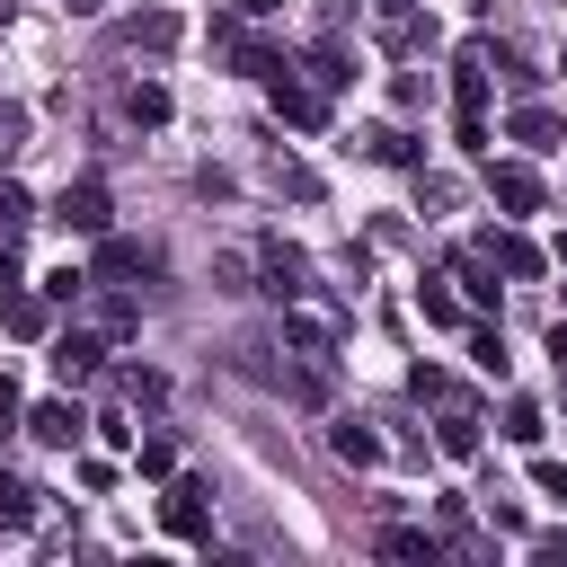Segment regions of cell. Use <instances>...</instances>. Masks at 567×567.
Wrapping results in <instances>:
<instances>
[{
	"instance_id": "32",
	"label": "cell",
	"mask_w": 567,
	"mask_h": 567,
	"mask_svg": "<svg viewBox=\"0 0 567 567\" xmlns=\"http://www.w3.org/2000/svg\"><path fill=\"white\" fill-rule=\"evenodd\" d=\"M18 142H27V106H9V97H0V159H9Z\"/></svg>"
},
{
	"instance_id": "3",
	"label": "cell",
	"mask_w": 567,
	"mask_h": 567,
	"mask_svg": "<svg viewBox=\"0 0 567 567\" xmlns=\"http://www.w3.org/2000/svg\"><path fill=\"white\" fill-rule=\"evenodd\" d=\"M487 204H496L505 221H523V213H540V204H549V186H540V168H532V159H487Z\"/></svg>"
},
{
	"instance_id": "29",
	"label": "cell",
	"mask_w": 567,
	"mask_h": 567,
	"mask_svg": "<svg viewBox=\"0 0 567 567\" xmlns=\"http://www.w3.org/2000/svg\"><path fill=\"white\" fill-rule=\"evenodd\" d=\"M80 292H89V266H53L44 275V301H80Z\"/></svg>"
},
{
	"instance_id": "28",
	"label": "cell",
	"mask_w": 567,
	"mask_h": 567,
	"mask_svg": "<svg viewBox=\"0 0 567 567\" xmlns=\"http://www.w3.org/2000/svg\"><path fill=\"white\" fill-rule=\"evenodd\" d=\"M266 177H275V186H284V195H319V177H310V168H301V159H284V151H275V168H266Z\"/></svg>"
},
{
	"instance_id": "38",
	"label": "cell",
	"mask_w": 567,
	"mask_h": 567,
	"mask_svg": "<svg viewBox=\"0 0 567 567\" xmlns=\"http://www.w3.org/2000/svg\"><path fill=\"white\" fill-rule=\"evenodd\" d=\"M62 9H97V0H62Z\"/></svg>"
},
{
	"instance_id": "5",
	"label": "cell",
	"mask_w": 567,
	"mask_h": 567,
	"mask_svg": "<svg viewBox=\"0 0 567 567\" xmlns=\"http://www.w3.org/2000/svg\"><path fill=\"white\" fill-rule=\"evenodd\" d=\"M159 523H168L177 540H213V487H204V478H168Z\"/></svg>"
},
{
	"instance_id": "14",
	"label": "cell",
	"mask_w": 567,
	"mask_h": 567,
	"mask_svg": "<svg viewBox=\"0 0 567 567\" xmlns=\"http://www.w3.org/2000/svg\"><path fill=\"white\" fill-rule=\"evenodd\" d=\"M284 346H301L310 363H328V354H337V328H328L319 310H301V301H292V310H284Z\"/></svg>"
},
{
	"instance_id": "23",
	"label": "cell",
	"mask_w": 567,
	"mask_h": 567,
	"mask_svg": "<svg viewBox=\"0 0 567 567\" xmlns=\"http://www.w3.org/2000/svg\"><path fill=\"white\" fill-rule=\"evenodd\" d=\"M0 523H9V532H27V523H35V487H27V478H9V470H0Z\"/></svg>"
},
{
	"instance_id": "33",
	"label": "cell",
	"mask_w": 567,
	"mask_h": 567,
	"mask_svg": "<svg viewBox=\"0 0 567 567\" xmlns=\"http://www.w3.org/2000/svg\"><path fill=\"white\" fill-rule=\"evenodd\" d=\"M9 425H27V399H18V381L0 372V434H9Z\"/></svg>"
},
{
	"instance_id": "35",
	"label": "cell",
	"mask_w": 567,
	"mask_h": 567,
	"mask_svg": "<svg viewBox=\"0 0 567 567\" xmlns=\"http://www.w3.org/2000/svg\"><path fill=\"white\" fill-rule=\"evenodd\" d=\"M549 363H558V372H567V319H558V328H549Z\"/></svg>"
},
{
	"instance_id": "24",
	"label": "cell",
	"mask_w": 567,
	"mask_h": 567,
	"mask_svg": "<svg viewBox=\"0 0 567 567\" xmlns=\"http://www.w3.org/2000/svg\"><path fill=\"white\" fill-rule=\"evenodd\" d=\"M133 470H142V478H177V452H168V434H142V443H133Z\"/></svg>"
},
{
	"instance_id": "27",
	"label": "cell",
	"mask_w": 567,
	"mask_h": 567,
	"mask_svg": "<svg viewBox=\"0 0 567 567\" xmlns=\"http://www.w3.org/2000/svg\"><path fill=\"white\" fill-rule=\"evenodd\" d=\"M470 363H478L487 381H505V337H496V328H478V337H470Z\"/></svg>"
},
{
	"instance_id": "15",
	"label": "cell",
	"mask_w": 567,
	"mask_h": 567,
	"mask_svg": "<svg viewBox=\"0 0 567 567\" xmlns=\"http://www.w3.org/2000/svg\"><path fill=\"white\" fill-rule=\"evenodd\" d=\"M328 452L354 461V470H372V461H381V434H372L363 416H337V425H328Z\"/></svg>"
},
{
	"instance_id": "37",
	"label": "cell",
	"mask_w": 567,
	"mask_h": 567,
	"mask_svg": "<svg viewBox=\"0 0 567 567\" xmlns=\"http://www.w3.org/2000/svg\"><path fill=\"white\" fill-rule=\"evenodd\" d=\"M549 257H558V266H567V239H558V248H549Z\"/></svg>"
},
{
	"instance_id": "26",
	"label": "cell",
	"mask_w": 567,
	"mask_h": 567,
	"mask_svg": "<svg viewBox=\"0 0 567 567\" xmlns=\"http://www.w3.org/2000/svg\"><path fill=\"white\" fill-rule=\"evenodd\" d=\"M124 44H151V53H159V44H177V18H168V9H151V18H133V27H124Z\"/></svg>"
},
{
	"instance_id": "16",
	"label": "cell",
	"mask_w": 567,
	"mask_h": 567,
	"mask_svg": "<svg viewBox=\"0 0 567 567\" xmlns=\"http://www.w3.org/2000/svg\"><path fill=\"white\" fill-rule=\"evenodd\" d=\"M301 80H310L319 97H337V89L354 80V62H346V44H310V62H301Z\"/></svg>"
},
{
	"instance_id": "10",
	"label": "cell",
	"mask_w": 567,
	"mask_h": 567,
	"mask_svg": "<svg viewBox=\"0 0 567 567\" xmlns=\"http://www.w3.org/2000/svg\"><path fill=\"white\" fill-rule=\"evenodd\" d=\"M27 434H35L44 452H71V443L89 434V416H80L71 399H35V408H27Z\"/></svg>"
},
{
	"instance_id": "21",
	"label": "cell",
	"mask_w": 567,
	"mask_h": 567,
	"mask_svg": "<svg viewBox=\"0 0 567 567\" xmlns=\"http://www.w3.org/2000/svg\"><path fill=\"white\" fill-rule=\"evenodd\" d=\"M381 549H390V558H425V567L443 558V540H434V532H416V523H390V532H381Z\"/></svg>"
},
{
	"instance_id": "2",
	"label": "cell",
	"mask_w": 567,
	"mask_h": 567,
	"mask_svg": "<svg viewBox=\"0 0 567 567\" xmlns=\"http://www.w3.org/2000/svg\"><path fill=\"white\" fill-rule=\"evenodd\" d=\"M44 221H62L71 239H106V230H115V204H106V186H97V177H71V186L44 204Z\"/></svg>"
},
{
	"instance_id": "13",
	"label": "cell",
	"mask_w": 567,
	"mask_h": 567,
	"mask_svg": "<svg viewBox=\"0 0 567 567\" xmlns=\"http://www.w3.org/2000/svg\"><path fill=\"white\" fill-rule=\"evenodd\" d=\"M487 248H496V266H505L514 284H540V275H549V257H540L523 230H487Z\"/></svg>"
},
{
	"instance_id": "9",
	"label": "cell",
	"mask_w": 567,
	"mask_h": 567,
	"mask_svg": "<svg viewBox=\"0 0 567 567\" xmlns=\"http://www.w3.org/2000/svg\"><path fill=\"white\" fill-rule=\"evenodd\" d=\"M257 275H266V292H275V301H301V275H310V257H301L292 239H257Z\"/></svg>"
},
{
	"instance_id": "7",
	"label": "cell",
	"mask_w": 567,
	"mask_h": 567,
	"mask_svg": "<svg viewBox=\"0 0 567 567\" xmlns=\"http://www.w3.org/2000/svg\"><path fill=\"white\" fill-rule=\"evenodd\" d=\"M452 284H461V301H470V310H496V248H487V239L452 248Z\"/></svg>"
},
{
	"instance_id": "36",
	"label": "cell",
	"mask_w": 567,
	"mask_h": 567,
	"mask_svg": "<svg viewBox=\"0 0 567 567\" xmlns=\"http://www.w3.org/2000/svg\"><path fill=\"white\" fill-rule=\"evenodd\" d=\"M230 9H239V18H275L284 0H230Z\"/></svg>"
},
{
	"instance_id": "31",
	"label": "cell",
	"mask_w": 567,
	"mask_h": 567,
	"mask_svg": "<svg viewBox=\"0 0 567 567\" xmlns=\"http://www.w3.org/2000/svg\"><path fill=\"white\" fill-rule=\"evenodd\" d=\"M532 487H540L549 505H567V461H532Z\"/></svg>"
},
{
	"instance_id": "30",
	"label": "cell",
	"mask_w": 567,
	"mask_h": 567,
	"mask_svg": "<svg viewBox=\"0 0 567 567\" xmlns=\"http://www.w3.org/2000/svg\"><path fill=\"white\" fill-rule=\"evenodd\" d=\"M124 399H133V408H159L168 381H159V372H124Z\"/></svg>"
},
{
	"instance_id": "19",
	"label": "cell",
	"mask_w": 567,
	"mask_h": 567,
	"mask_svg": "<svg viewBox=\"0 0 567 567\" xmlns=\"http://www.w3.org/2000/svg\"><path fill=\"white\" fill-rule=\"evenodd\" d=\"M124 115H133L142 133H151V124H168V89H159V80H133V89H124Z\"/></svg>"
},
{
	"instance_id": "18",
	"label": "cell",
	"mask_w": 567,
	"mask_h": 567,
	"mask_svg": "<svg viewBox=\"0 0 567 567\" xmlns=\"http://www.w3.org/2000/svg\"><path fill=\"white\" fill-rule=\"evenodd\" d=\"M363 151H372V159H390V168H416V159H425V151H416V133H399V124H372V133H363Z\"/></svg>"
},
{
	"instance_id": "25",
	"label": "cell",
	"mask_w": 567,
	"mask_h": 567,
	"mask_svg": "<svg viewBox=\"0 0 567 567\" xmlns=\"http://www.w3.org/2000/svg\"><path fill=\"white\" fill-rule=\"evenodd\" d=\"M27 221H35V204H27V186H18V177H0V239H18Z\"/></svg>"
},
{
	"instance_id": "34",
	"label": "cell",
	"mask_w": 567,
	"mask_h": 567,
	"mask_svg": "<svg viewBox=\"0 0 567 567\" xmlns=\"http://www.w3.org/2000/svg\"><path fill=\"white\" fill-rule=\"evenodd\" d=\"M532 558H567V523H558V532H540V540H532Z\"/></svg>"
},
{
	"instance_id": "6",
	"label": "cell",
	"mask_w": 567,
	"mask_h": 567,
	"mask_svg": "<svg viewBox=\"0 0 567 567\" xmlns=\"http://www.w3.org/2000/svg\"><path fill=\"white\" fill-rule=\"evenodd\" d=\"M0 328H9V337H27V346H35V337H53V301H44V284L27 292V284L9 275V284H0Z\"/></svg>"
},
{
	"instance_id": "8",
	"label": "cell",
	"mask_w": 567,
	"mask_h": 567,
	"mask_svg": "<svg viewBox=\"0 0 567 567\" xmlns=\"http://www.w3.org/2000/svg\"><path fill=\"white\" fill-rule=\"evenodd\" d=\"M266 97H275V115H284V124H301V133H310V124H328V97H319L310 80H292V62L266 80Z\"/></svg>"
},
{
	"instance_id": "20",
	"label": "cell",
	"mask_w": 567,
	"mask_h": 567,
	"mask_svg": "<svg viewBox=\"0 0 567 567\" xmlns=\"http://www.w3.org/2000/svg\"><path fill=\"white\" fill-rule=\"evenodd\" d=\"M416 310H425V328H461V319H470V301L443 292V284H416Z\"/></svg>"
},
{
	"instance_id": "17",
	"label": "cell",
	"mask_w": 567,
	"mask_h": 567,
	"mask_svg": "<svg viewBox=\"0 0 567 567\" xmlns=\"http://www.w3.org/2000/svg\"><path fill=\"white\" fill-rule=\"evenodd\" d=\"M514 142H523V151H558L567 133H558V115H549V106H514Z\"/></svg>"
},
{
	"instance_id": "4",
	"label": "cell",
	"mask_w": 567,
	"mask_h": 567,
	"mask_svg": "<svg viewBox=\"0 0 567 567\" xmlns=\"http://www.w3.org/2000/svg\"><path fill=\"white\" fill-rule=\"evenodd\" d=\"M151 275H159V248L151 239H124V230H106L97 257H89V284H151Z\"/></svg>"
},
{
	"instance_id": "1",
	"label": "cell",
	"mask_w": 567,
	"mask_h": 567,
	"mask_svg": "<svg viewBox=\"0 0 567 567\" xmlns=\"http://www.w3.org/2000/svg\"><path fill=\"white\" fill-rule=\"evenodd\" d=\"M487 71H496V44H487V35L452 53V106H461V115H452V142H461V151H487Z\"/></svg>"
},
{
	"instance_id": "12",
	"label": "cell",
	"mask_w": 567,
	"mask_h": 567,
	"mask_svg": "<svg viewBox=\"0 0 567 567\" xmlns=\"http://www.w3.org/2000/svg\"><path fill=\"white\" fill-rule=\"evenodd\" d=\"M44 354H53V372H62V381H89V372L106 363V337H89V328H62Z\"/></svg>"
},
{
	"instance_id": "11",
	"label": "cell",
	"mask_w": 567,
	"mask_h": 567,
	"mask_svg": "<svg viewBox=\"0 0 567 567\" xmlns=\"http://www.w3.org/2000/svg\"><path fill=\"white\" fill-rule=\"evenodd\" d=\"M434 443H443L452 461H478V443H487V434H478V408H470L461 390L443 399V416H434Z\"/></svg>"
},
{
	"instance_id": "22",
	"label": "cell",
	"mask_w": 567,
	"mask_h": 567,
	"mask_svg": "<svg viewBox=\"0 0 567 567\" xmlns=\"http://www.w3.org/2000/svg\"><path fill=\"white\" fill-rule=\"evenodd\" d=\"M540 425H549L540 399H505V425H496V434H505V443H540Z\"/></svg>"
}]
</instances>
